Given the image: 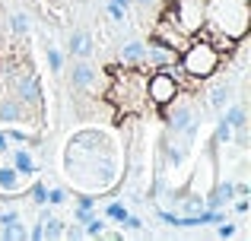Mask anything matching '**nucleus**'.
I'll use <instances>...</instances> for the list:
<instances>
[{"instance_id": "nucleus-1", "label": "nucleus", "mask_w": 251, "mask_h": 241, "mask_svg": "<svg viewBox=\"0 0 251 241\" xmlns=\"http://www.w3.org/2000/svg\"><path fill=\"white\" fill-rule=\"evenodd\" d=\"M64 165H67V178L86 194L108 191L121 175L115 146L99 130H83V133L70 136Z\"/></svg>"}, {"instance_id": "nucleus-2", "label": "nucleus", "mask_w": 251, "mask_h": 241, "mask_svg": "<svg viewBox=\"0 0 251 241\" xmlns=\"http://www.w3.org/2000/svg\"><path fill=\"white\" fill-rule=\"evenodd\" d=\"M220 64H223V54L207 42V38H188V44L178 51V67H181V73L188 76V80H194V83L210 80V76L220 70Z\"/></svg>"}, {"instance_id": "nucleus-3", "label": "nucleus", "mask_w": 251, "mask_h": 241, "mask_svg": "<svg viewBox=\"0 0 251 241\" xmlns=\"http://www.w3.org/2000/svg\"><path fill=\"white\" fill-rule=\"evenodd\" d=\"M166 124L172 133H178L184 143H194L197 130H201V114H197V108L191 102H181V95H178L175 102L166 105Z\"/></svg>"}, {"instance_id": "nucleus-4", "label": "nucleus", "mask_w": 251, "mask_h": 241, "mask_svg": "<svg viewBox=\"0 0 251 241\" xmlns=\"http://www.w3.org/2000/svg\"><path fill=\"white\" fill-rule=\"evenodd\" d=\"M143 89H147V102H153L156 108H166L169 102H175L181 95V83L172 76L169 67L153 70V73L143 80Z\"/></svg>"}, {"instance_id": "nucleus-5", "label": "nucleus", "mask_w": 251, "mask_h": 241, "mask_svg": "<svg viewBox=\"0 0 251 241\" xmlns=\"http://www.w3.org/2000/svg\"><path fill=\"white\" fill-rule=\"evenodd\" d=\"M13 86V95H16L23 105H29L32 111H42V105H45V95H42V83H38V76L32 73V70H23V67H16L10 73V80H6Z\"/></svg>"}, {"instance_id": "nucleus-6", "label": "nucleus", "mask_w": 251, "mask_h": 241, "mask_svg": "<svg viewBox=\"0 0 251 241\" xmlns=\"http://www.w3.org/2000/svg\"><path fill=\"white\" fill-rule=\"evenodd\" d=\"M175 61H178V51L169 48L166 42H159L156 35H150V42H147V61H143V64H150L153 70H162V67H172Z\"/></svg>"}, {"instance_id": "nucleus-7", "label": "nucleus", "mask_w": 251, "mask_h": 241, "mask_svg": "<svg viewBox=\"0 0 251 241\" xmlns=\"http://www.w3.org/2000/svg\"><path fill=\"white\" fill-rule=\"evenodd\" d=\"M29 118H38V111H32L29 105H23L16 95H3V99H0V121L3 124H23Z\"/></svg>"}, {"instance_id": "nucleus-8", "label": "nucleus", "mask_w": 251, "mask_h": 241, "mask_svg": "<svg viewBox=\"0 0 251 241\" xmlns=\"http://www.w3.org/2000/svg\"><path fill=\"white\" fill-rule=\"evenodd\" d=\"M67 80H70V86L74 89H80V92H86V89H92L96 86V80H99V73H96V67H92L86 57H76L74 64H70V73H67Z\"/></svg>"}, {"instance_id": "nucleus-9", "label": "nucleus", "mask_w": 251, "mask_h": 241, "mask_svg": "<svg viewBox=\"0 0 251 241\" xmlns=\"http://www.w3.org/2000/svg\"><path fill=\"white\" fill-rule=\"evenodd\" d=\"M6 162H10V165L16 168V172L23 175L25 181H29V178H35V172H38L35 155H32L25 146H10V153H6Z\"/></svg>"}, {"instance_id": "nucleus-10", "label": "nucleus", "mask_w": 251, "mask_h": 241, "mask_svg": "<svg viewBox=\"0 0 251 241\" xmlns=\"http://www.w3.org/2000/svg\"><path fill=\"white\" fill-rule=\"evenodd\" d=\"M232 200H235V181H216L213 191L203 194V206H210V210H223Z\"/></svg>"}, {"instance_id": "nucleus-11", "label": "nucleus", "mask_w": 251, "mask_h": 241, "mask_svg": "<svg viewBox=\"0 0 251 241\" xmlns=\"http://www.w3.org/2000/svg\"><path fill=\"white\" fill-rule=\"evenodd\" d=\"M118 61H121L124 67H143V61H147V42H140V38L124 42L121 48H118Z\"/></svg>"}, {"instance_id": "nucleus-12", "label": "nucleus", "mask_w": 251, "mask_h": 241, "mask_svg": "<svg viewBox=\"0 0 251 241\" xmlns=\"http://www.w3.org/2000/svg\"><path fill=\"white\" fill-rule=\"evenodd\" d=\"M67 51H70V57H86V61H89L92 51H96V42H92L89 32L74 29V32H70V38H67Z\"/></svg>"}, {"instance_id": "nucleus-13", "label": "nucleus", "mask_w": 251, "mask_h": 241, "mask_svg": "<svg viewBox=\"0 0 251 241\" xmlns=\"http://www.w3.org/2000/svg\"><path fill=\"white\" fill-rule=\"evenodd\" d=\"M25 184V178L16 172V168L10 165V162H0V194H6V197H13V194H19Z\"/></svg>"}, {"instance_id": "nucleus-14", "label": "nucleus", "mask_w": 251, "mask_h": 241, "mask_svg": "<svg viewBox=\"0 0 251 241\" xmlns=\"http://www.w3.org/2000/svg\"><path fill=\"white\" fill-rule=\"evenodd\" d=\"M188 146H191V143L178 140V133H175V140L169 136V140L162 143V155H166V165H169V168H181L184 155H188Z\"/></svg>"}, {"instance_id": "nucleus-15", "label": "nucleus", "mask_w": 251, "mask_h": 241, "mask_svg": "<svg viewBox=\"0 0 251 241\" xmlns=\"http://www.w3.org/2000/svg\"><path fill=\"white\" fill-rule=\"evenodd\" d=\"M203 38H207V42L213 44L220 54H232V51L239 48V38H235V35H229V32H220V29H210V25H207V35H203Z\"/></svg>"}, {"instance_id": "nucleus-16", "label": "nucleus", "mask_w": 251, "mask_h": 241, "mask_svg": "<svg viewBox=\"0 0 251 241\" xmlns=\"http://www.w3.org/2000/svg\"><path fill=\"white\" fill-rule=\"evenodd\" d=\"M207 99H210V108H213V111H223V108L229 105V99H232V83H216L207 92Z\"/></svg>"}, {"instance_id": "nucleus-17", "label": "nucleus", "mask_w": 251, "mask_h": 241, "mask_svg": "<svg viewBox=\"0 0 251 241\" xmlns=\"http://www.w3.org/2000/svg\"><path fill=\"white\" fill-rule=\"evenodd\" d=\"M0 241H29V229H25L23 216L6 222V225H0Z\"/></svg>"}, {"instance_id": "nucleus-18", "label": "nucleus", "mask_w": 251, "mask_h": 241, "mask_svg": "<svg viewBox=\"0 0 251 241\" xmlns=\"http://www.w3.org/2000/svg\"><path fill=\"white\" fill-rule=\"evenodd\" d=\"M223 118H226L229 124H232V130L235 127H245V124H248V111H245V102H229V105L226 108H223Z\"/></svg>"}, {"instance_id": "nucleus-19", "label": "nucleus", "mask_w": 251, "mask_h": 241, "mask_svg": "<svg viewBox=\"0 0 251 241\" xmlns=\"http://www.w3.org/2000/svg\"><path fill=\"white\" fill-rule=\"evenodd\" d=\"M3 133L10 136L13 146H35L38 143V133H29V130H19V127H6Z\"/></svg>"}, {"instance_id": "nucleus-20", "label": "nucleus", "mask_w": 251, "mask_h": 241, "mask_svg": "<svg viewBox=\"0 0 251 241\" xmlns=\"http://www.w3.org/2000/svg\"><path fill=\"white\" fill-rule=\"evenodd\" d=\"M232 143V124L220 114V121H216V130H213V146H229Z\"/></svg>"}, {"instance_id": "nucleus-21", "label": "nucleus", "mask_w": 251, "mask_h": 241, "mask_svg": "<svg viewBox=\"0 0 251 241\" xmlns=\"http://www.w3.org/2000/svg\"><path fill=\"white\" fill-rule=\"evenodd\" d=\"M105 225H108L105 216H92L89 222H86V229H83V238H105Z\"/></svg>"}, {"instance_id": "nucleus-22", "label": "nucleus", "mask_w": 251, "mask_h": 241, "mask_svg": "<svg viewBox=\"0 0 251 241\" xmlns=\"http://www.w3.org/2000/svg\"><path fill=\"white\" fill-rule=\"evenodd\" d=\"M105 219H108V222H121L124 216H127V206L121 203V200H111L108 206H105V213H102Z\"/></svg>"}, {"instance_id": "nucleus-23", "label": "nucleus", "mask_w": 251, "mask_h": 241, "mask_svg": "<svg viewBox=\"0 0 251 241\" xmlns=\"http://www.w3.org/2000/svg\"><path fill=\"white\" fill-rule=\"evenodd\" d=\"M10 29H13V35H29V16L25 13H13L10 16Z\"/></svg>"}, {"instance_id": "nucleus-24", "label": "nucleus", "mask_w": 251, "mask_h": 241, "mask_svg": "<svg viewBox=\"0 0 251 241\" xmlns=\"http://www.w3.org/2000/svg\"><path fill=\"white\" fill-rule=\"evenodd\" d=\"M29 197H32L35 206H48V184H45V181H35L32 191H29Z\"/></svg>"}, {"instance_id": "nucleus-25", "label": "nucleus", "mask_w": 251, "mask_h": 241, "mask_svg": "<svg viewBox=\"0 0 251 241\" xmlns=\"http://www.w3.org/2000/svg\"><path fill=\"white\" fill-rule=\"evenodd\" d=\"M45 57H48V67H51V73H61V70H64V54L54 48V44H48V48H45Z\"/></svg>"}, {"instance_id": "nucleus-26", "label": "nucleus", "mask_w": 251, "mask_h": 241, "mask_svg": "<svg viewBox=\"0 0 251 241\" xmlns=\"http://www.w3.org/2000/svg\"><path fill=\"white\" fill-rule=\"evenodd\" d=\"M118 225H121V232H143V219H140V216H130V213H127V216H124Z\"/></svg>"}, {"instance_id": "nucleus-27", "label": "nucleus", "mask_w": 251, "mask_h": 241, "mask_svg": "<svg viewBox=\"0 0 251 241\" xmlns=\"http://www.w3.org/2000/svg\"><path fill=\"white\" fill-rule=\"evenodd\" d=\"M67 203V191L64 187H48V206H64Z\"/></svg>"}, {"instance_id": "nucleus-28", "label": "nucleus", "mask_w": 251, "mask_h": 241, "mask_svg": "<svg viewBox=\"0 0 251 241\" xmlns=\"http://www.w3.org/2000/svg\"><path fill=\"white\" fill-rule=\"evenodd\" d=\"M92 216H96V210H92V206H76V210H74V222L76 225H86Z\"/></svg>"}, {"instance_id": "nucleus-29", "label": "nucleus", "mask_w": 251, "mask_h": 241, "mask_svg": "<svg viewBox=\"0 0 251 241\" xmlns=\"http://www.w3.org/2000/svg\"><path fill=\"white\" fill-rule=\"evenodd\" d=\"M235 235H239V229H235L232 222H226V219L216 222V238H235Z\"/></svg>"}, {"instance_id": "nucleus-30", "label": "nucleus", "mask_w": 251, "mask_h": 241, "mask_svg": "<svg viewBox=\"0 0 251 241\" xmlns=\"http://www.w3.org/2000/svg\"><path fill=\"white\" fill-rule=\"evenodd\" d=\"M105 13H108L115 22H124V16H127V10H121V6H115V3H105Z\"/></svg>"}, {"instance_id": "nucleus-31", "label": "nucleus", "mask_w": 251, "mask_h": 241, "mask_svg": "<svg viewBox=\"0 0 251 241\" xmlns=\"http://www.w3.org/2000/svg\"><path fill=\"white\" fill-rule=\"evenodd\" d=\"M10 146H13V143H10V136H6L3 130H0V155H6V153H10Z\"/></svg>"}, {"instance_id": "nucleus-32", "label": "nucleus", "mask_w": 251, "mask_h": 241, "mask_svg": "<svg viewBox=\"0 0 251 241\" xmlns=\"http://www.w3.org/2000/svg\"><path fill=\"white\" fill-rule=\"evenodd\" d=\"M248 194H251V187L245 181H235V197H248Z\"/></svg>"}, {"instance_id": "nucleus-33", "label": "nucleus", "mask_w": 251, "mask_h": 241, "mask_svg": "<svg viewBox=\"0 0 251 241\" xmlns=\"http://www.w3.org/2000/svg\"><path fill=\"white\" fill-rule=\"evenodd\" d=\"M108 3H115V6H121V10H130V6H134V0H108Z\"/></svg>"}, {"instance_id": "nucleus-34", "label": "nucleus", "mask_w": 251, "mask_h": 241, "mask_svg": "<svg viewBox=\"0 0 251 241\" xmlns=\"http://www.w3.org/2000/svg\"><path fill=\"white\" fill-rule=\"evenodd\" d=\"M134 3H140V6H153L156 0H134Z\"/></svg>"}]
</instances>
